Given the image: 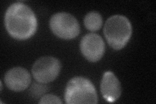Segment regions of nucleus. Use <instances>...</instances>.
<instances>
[{"label": "nucleus", "mask_w": 156, "mask_h": 104, "mask_svg": "<svg viewBox=\"0 0 156 104\" xmlns=\"http://www.w3.org/2000/svg\"><path fill=\"white\" fill-rule=\"evenodd\" d=\"M5 26L14 38L23 41L31 37L37 28V20L32 9L20 2L12 4L5 16Z\"/></svg>", "instance_id": "f257e3e1"}, {"label": "nucleus", "mask_w": 156, "mask_h": 104, "mask_svg": "<svg viewBox=\"0 0 156 104\" xmlns=\"http://www.w3.org/2000/svg\"><path fill=\"white\" fill-rule=\"evenodd\" d=\"M104 33L109 46L119 50L128 42L132 33V26L126 16L113 15L105 22Z\"/></svg>", "instance_id": "f03ea898"}, {"label": "nucleus", "mask_w": 156, "mask_h": 104, "mask_svg": "<svg viewBox=\"0 0 156 104\" xmlns=\"http://www.w3.org/2000/svg\"><path fill=\"white\" fill-rule=\"evenodd\" d=\"M65 99L68 104L98 103L97 92L94 85L83 77H75L68 81Z\"/></svg>", "instance_id": "7ed1b4c3"}, {"label": "nucleus", "mask_w": 156, "mask_h": 104, "mask_svg": "<svg viewBox=\"0 0 156 104\" xmlns=\"http://www.w3.org/2000/svg\"><path fill=\"white\" fill-rule=\"evenodd\" d=\"M50 26L55 35L65 40L76 38L80 32V26L77 19L67 13H58L50 19Z\"/></svg>", "instance_id": "20e7f679"}, {"label": "nucleus", "mask_w": 156, "mask_h": 104, "mask_svg": "<svg viewBox=\"0 0 156 104\" xmlns=\"http://www.w3.org/2000/svg\"><path fill=\"white\" fill-rule=\"evenodd\" d=\"M61 64L57 59L51 57H42L34 63L32 74L35 80L42 84L55 80L60 73Z\"/></svg>", "instance_id": "39448f33"}, {"label": "nucleus", "mask_w": 156, "mask_h": 104, "mask_svg": "<svg viewBox=\"0 0 156 104\" xmlns=\"http://www.w3.org/2000/svg\"><path fill=\"white\" fill-rule=\"evenodd\" d=\"M80 49L82 54L88 61L95 63L103 57L105 44L103 39L98 34L89 33L82 38Z\"/></svg>", "instance_id": "423d86ee"}, {"label": "nucleus", "mask_w": 156, "mask_h": 104, "mask_svg": "<svg viewBox=\"0 0 156 104\" xmlns=\"http://www.w3.org/2000/svg\"><path fill=\"white\" fill-rule=\"evenodd\" d=\"M4 81L10 90L20 92L25 90L30 85L31 76L26 69L22 67H14L7 72Z\"/></svg>", "instance_id": "0eeeda50"}, {"label": "nucleus", "mask_w": 156, "mask_h": 104, "mask_svg": "<svg viewBox=\"0 0 156 104\" xmlns=\"http://www.w3.org/2000/svg\"><path fill=\"white\" fill-rule=\"evenodd\" d=\"M101 92L105 100L114 102L118 100L121 95V85L113 72H105L101 81Z\"/></svg>", "instance_id": "6e6552de"}, {"label": "nucleus", "mask_w": 156, "mask_h": 104, "mask_svg": "<svg viewBox=\"0 0 156 104\" xmlns=\"http://www.w3.org/2000/svg\"><path fill=\"white\" fill-rule=\"evenodd\" d=\"M103 21L101 14L96 11L88 13L84 18L85 27L90 31H96L101 27Z\"/></svg>", "instance_id": "1a4fd4ad"}, {"label": "nucleus", "mask_w": 156, "mask_h": 104, "mask_svg": "<svg viewBox=\"0 0 156 104\" xmlns=\"http://www.w3.org/2000/svg\"><path fill=\"white\" fill-rule=\"evenodd\" d=\"M39 103H62V101L58 96L53 95H46L43 96L38 102Z\"/></svg>", "instance_id": "9d476101"}]
</instances>
